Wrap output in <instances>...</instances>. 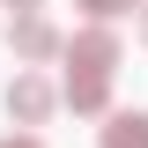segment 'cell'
<instances>
[{"label":"cell","instance_id":"52a82bcc","mask_svg":"<svg viewBox=\"0 0 148 148\" xmlns=\"http://www.w3.org/2000/svg\"><path fill=\"white\" fill-rule=\"evenodd\" d=\"M0 148H45V141H37V133H8Z\"/></svg>","mask_w":148,"mask_h":148},{"label":"cell","instance_id":"5b68a950","mask_svg":"<svg viewBox=\"0 0 148 148\" xmlns=\"http://www.w3.org/2000/svg\"><path fill=\"white\" fill-rule=\"evenodd\" d=\"M104 148H148V119L141 111H111L104 119Z\"/></svg>","mask_w":148,"mask_h":148},{"label":"cell","instance_id":"3957f363","mask_svg":"<svg viewBox=\"0 0 148 148\" xmlns=\"http://www.w3.org/2000/svg\"><path fill=\"white\" fill-rule=\"evenodd\" d=\"M52 104H59V89L45 82V74L22 67L15 82H8V119H15V126H45V119H52Z\"/></svg>","mask_w":148,"mask_h":148},{"label":"cell","instance_id":"9c48e42d","mask_svg":"<svg viewBox=\"0 0 148 148\" xmlns=\"http://www.w3.org/2000/svg\"><path fill=\"white\" fill-rule=\"evenodd\" d=\"M141 37H148V8H141Z\"/></svg>","mask_w":148,"mask_h":148},{"label":"cell","instance_id":"6da1fadb","mask_svg":"<svg viewBox=\"0 0 148 148\" xmlns=\"http://www.w3.org/2000/svg\"><path fill=\"white\" fill-rule=\"evenodd\" d=\"M8 52H15L22 67H45V59L67 52V37H59L45 15H8Z\"/></svg>","mask_w":148,"mask_h":148},{"label":"cell","instance_id":"ba28073f","mask_svg":"<svg viewBox=\"0 0 148 148\" xmlns=\"http://www.w3.org/2000/svg\"><path fill=\"white\" fill-rule=\"evenodd\" d=\"M8 8H15V15H37V8H45V0H8Z\"/></svg>","mask_w":148,"mask_h":148},{"label":"cell","instance_id":"8992f818","mask_svg":"<svg viewBox=\"0 0 148 148\" xmlns=\"http://www.w3.org/2000/svg\"><path fill=\"white\" fill-rule=\"evenodd\" d=\"M74 8H82V15H89V22H111V15H126L133 0H74Z\"/></svg>","mask_w":148,"mask_h":148},{"label":"cell","instance_id":"7a4b0ae2","mask_svg":"<svg viewBox=\"0 0 148 148\" xmlns=\"http://www.w3.org/2000/svg\"><path fill=\"white\" fill-rule=\"evenodd\" d=\"M67 59H74L67 74H104V82H111V67H119V30H111V22L74 30V37H67Z\"/></svg>","mask_w":148,"mask_h":148},{"label":"cell","instance_id":"277c9868","mask_svg":"<svg viewBox=\"0 0 148 148\" xmlns=\"http://www.w3.org/2000/svg\"><path fill=\"white\" fill-rule=\"evenodd\" d=\"M59 104H74L82 119H96V111H111V82H104V74H67Z\"/></svg>","mask_w":148,"mask_h":148}]
</instances>
